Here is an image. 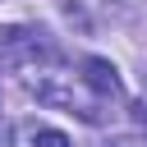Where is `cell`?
Wrapping results in <instances>:
<instances>
[{"label": "cell", "instance_id": "8", "mask_svg": "<svg viewBox=\"0 0 147 147\" xmlns=\"http://www.w3.org/2000/svg\"><path fill=\"white\" fill-rule=\"evenodd\" d=\"M142 83H147V74H142Z\"/></svg>", "mask_w": 147, "mask_h": 147}, {"label": "cell", "instance_id": "3", "mask_svg": "<svg viewBox=\"0 0 147 147\" xmlns=\"http://www.w3.org/2000/svg\"><path fill=\"white\" fill-rule=\"evenodd\" d=\"M78 83L96 96V101H119V69L110 64V60H101V55H87L83 64H78Z\"/></svg>", "mask_w": 147, "mask_h": 147}, {"label": "cell", "instance_id": "2", "mask_svg": "<svg viewBox=\"0 0 147 147\" xmlns=\"http://www.w3.org/2000/svg\"><path fill=\"white\" fill-rule=\"evenodd\" d=\"M28 87H32V96L37 101H46V106H60V110H69V115H78V119H87V124H101L106 119V101H96L83 83L78 87H64L60 78H28Z\"/></svg>", "mask_w": 147, "mask_h": 147}, {"label": "cell", "instance_id": "4", "mask_svg": "<svg viewBox=\"0 0 147 147\" xmlns=\"http://www.w3.org/2000/svg\"><path fill=\"white\" fill-rule=\"evenodd\" d=\"M32 147H74V142H69V133H60V129H37V133H32Z\"/></svg>", "mask_w": 147, "mask_h": 147}, {"label": "cell", "instance_id": "1", "mask_svg": "<svg viewBox=\"0 0 147 147\" xmlns=\"http://www.w3.org/2000/svg\"><path fill=\"white\" fill-rule=\"evenodd\" d=\"M51 55H55V46L41 28H28V23L0 28V69H28V64H41Z\"/></svg>", "mask_w": 147, "mask_h": 147}, {"label": "cell", "instance_id": "6", "mask_svg": "<svg viewBox=\"0 0 147 147\" xmlns=\"http://www.w3.org/2000/svg\"><path fill=\"white\" fill-rule=\"evenodd\" d=\"M110 147H147V133H138V138H115Z\"/></svg>", "mask_w": 147, "mask_h": 147}, {"label": "cell", "instance_id": "5", "mask_svg": "<svg viewBox=\"0 0 147 147\" xmlns=\"http://www.w3.org/2000/svg\"><path fill=\"white\" fill-rule=\"evenodd\" d=\"M129 115H133V124H138V133H147V101H138V106H129Z\"/></svg>", "mask_w": 147, "mask_h": 147}, {"label": "cell", "instance_id": "7", "mask_svg": "<svg viewBox=\"0 0 147 147\" xmlns=\"http://www.w3.org/2000/svg\"><path fill=\"white\" fill-rule=\"evenodd\" d=\"M14 142V129H9V119H0V147H9Z\"/></svg>", "mask_w": 147, "mask_h": 147}]
</instances>
